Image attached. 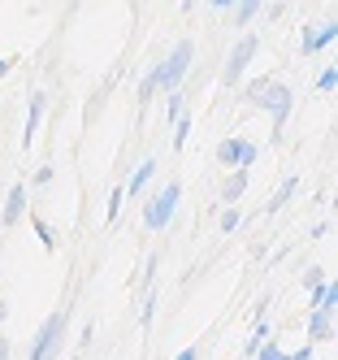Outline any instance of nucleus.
Here are the masks:
<instances>
[{
    "instance_id": "c756f323",
    "label": "nucleus",
    "mask_w": 338,
    "mask_h": 360,
    "mask_svg": "<svg viewBox=\"0 0 338 360\" xmlns=\"http://www.w3.org/2000/svg\"><path fill=\"white\" fill-rule=\"evenodd\" d=\"M5 317H9V304H5V300H0V321H5Z\"/></svg>"
},
{
    "instance_id": "5701e85b",
    "label": "nucleus",
    "mask_w": 338,
    "mask_h": 360,
    "mask_svg": "<svg viewBox=\"0 0 338 360\" xmlns=\"http://www.w3.org/2000/svg\"><path fill=\"white\" fill-rule=\"evenodd\" d=\"M182 113H187V100H182V87H178V91H169V122H178Z\"/></svg>"
},
{
    "instance_id": "ddd939ff",
    "label": "nucleus",
    "mask_w": 338,
    "mask_h": 360,
    "mask_svg": "<svg viewBox=\"0 0 338 360\" xmlns=\"http://www.w3.org/2000/svg\"><path fill=\"white\" fill-rule=\"evenodd\" d=\"M265 5H269V0H239V5H234V27L247 31V22L260 18V9H265Z\"/></svg>"
},
{
    "instance_id": "a211bd4d",
    "label": "nucleus",
    "mask_w": 338,
    "mask_h": 360,
    "mask_svg": "<svg viewBox=\"0 0 338 360\" xmlns=\"http://www.w3.org/2000/svg\"><path fill=\"white\" fill-rule=\"evenodd\" d=\"M122 204H126V191H122V187H113V191H109V217H104L109 226H117V217H122Z\"/></svg>"
},
{
    "instance_id": "6e6552de",
    "label": "nucleus",
    "mask_w": 338,
    "mask_h": 360,
    "mask_svg": "<svg viewBox=\"0 0 338 360\" xmlns=\"http://www.w3.org/2000/svg\"><path fill=\"white\" fill-rule=\"evenodd\" d=\"M334 339V308H312L308 317V343H325Z\"/></svg>"
},
{
    "instance_id": "f257e3e1",
    "label": "nucleus",
    "mask_w": 338,
    "mask_h": 360,
    "mask_svg": "<svg viewBox=\"0 0 338 360\" xmlns=\"http://www.w3.org/2000/svg\"><path fill=\"white\" fill-rule=\"evenodd\" d=\"M247 100L256 109H265L269 117H273V139H282V126H286V117H291V105H295V91L286 87L282 79H256L252 87H247Z\"/></svg>"
},
{
    "instance_id": "bb28decb",
    "label": "nucleus",
    "mask_w": 338,
    "mask_h": 360,
    "mask_svg": "<svg viewBox=\"0 0 338 360\" xmlns=\"http://www.w3.org/2000/svg\"><path fill=\"white\" fill-rule=\"evenodd\" d=\"M239 0H208V9H234Z\"/></svg>"
},
{
    "instance_id": "9d476101",
    "label": "nucleus",
    "mask_w": 338,
    "mask_h": 360,
    "mask_svg": "<svg viewBox=\"0 0 338 360\" xmlns=\"http://www.w3.org/2000/svg\"><path fill=\"white\" fill-rule=\"evenodd\" d=\"M22 217H26V187H22V183H13V187H9V195H5V204H0V221L13 226V221H22Z\"/></svg>"
},
{
    "instance_id": "1a4fd4ad",
    "label": "nucleus",
    "mask_w": 338,
    "mask_h": 360,
    "mask_svg": "<svg viewBox=\"0 0 338 360\" xmlns=\"http://www.w3.org/2000/svg\"><path fill=\"white\" fill-rule=\"evenodd\" d=\"M152 178H156V161H152V157H143V161L135 165V174H130V178H126V183H122V191L139 200V195L148 191V183H152Z\"/></svg>"
},
{
    "instance_id": "6ab92c4d",
    "label": "nucleus",
    "mask_w": 338,
    "mask_h": 360,
    "mask_svg": "<svg viewBox=\"0 0 338 360\" xmlns=\"http://www.w3.org/2000/svg\"><path fill=\"white\" fill-rule=\"evenodd\" d=\"M156 91H161V87H156V65H152V70L143 74V83H139V105H148Z\"/></svg>"
},
{
    "instance_id": "f03ea898",
    "label": "nucleus",
    "mask_w": 338,
    "mask_h": 360,
    "mask_svg": "<svg viewBox=\"0 0 338 360\" xmlns=\"http://www.w3.org/2000/svg\"><path fill=\"white\" fill-rule=\"evenodd\" d=\"M65 330H70V313H65V308H57V313H52V317L35 330L26 360H57L61 347H65Z\"/></svg>"
},
{
    "instance_id": "aec40b11",
    "label": "nucleus",
    "mask_w": 338,
    "mask_h": 360,
    "mask_svg": "<svg viewBox=\"0 0 338 360\" xmlns=\"http://www.w3.org/2000/svg\"><path fill=\"white\" fill-rule=\"evenodd\" d=\"M256 360H291V352H282L273 339H265V343H260V352H256Z\"/></svg>"
},
{
    "instance_id": "7c9ffc66",
    "label": "nucleus",
    "mask_w": 338,
    "mask_h": 360,
    "mask_svg": "<svg viewBox=\"0 0 338 360\" xmlns=\"http://www.w3.org/2000/svg\"><path fill=\"white\" fill-rule=\"evenodd\" d=\"M200 5V0H182V9H195Z\"/></svg>"
},
{
    "instance_id": "cd10ccee",
    "label": "nucleus",
    "mask_w": 338,
    "mask_h": 360,
    "mask_svg": "<svg viewBox=\"0 0 338 360\" xmlns=\"http://www.w3.org/2000/svg\"><path fill=\"white\" fill-rule=\"evenodd\" d=\"M174 360H200V352H195V347H182V352H178Z\"/></svg>"
},
{
    "instance_id": "c85d7f7f",
    "label": "nucleus",
    "mask_w": 338,
    "mask_h": 360,
    "mask_svg": "<svg viewBox=\"0 0 338 360\" xmlns=\"http://www.w3.org/2000/svg\"><path fill=\"white\" fill-rule=\"evenodd\" d=\"M9 70H13V57H0V79H5Z\"/></svg>"
},
{
    "instance_id": "39448f33",
    "label": "nucleus",
    "mask_w": 338,
    "mask_h": 360,
    "mask_svg": "<svg viewBox=\"0 0 338 360\" xmlns=\"http://www.w3.org/2000/svg\"><path fill=\"white\" fill-rule=\"evenodd\" d=\"M256 48H260V39H256L252 31L230 48L226 70H221V83H226V87H239V83H243V74H247V65H252V57H256Z\"/></svg>"
},
{
    "instance_id": "a878e982",
    "label": "nucleus",
    "mask_w": 338,
    "mask_h": 360,
    "mask_svg": "<svg viewBox=\"0 0 338 360\" xmlns=\"http://www.w3.org/2000/svg\"><path fill=\"white\" fill-rule=\"evenodd\" d=\"M9 356H13V343L5 339V334H0V360H9Z\"/></svg>"
},
{
    "instance_id": "412c9836",
    "label": "nucleus",
    "mask_w": 338,
    "mask_h": 360,
    "mask_svg": "<svg viewBox=\"0 0 338 360\" xmlns=\"http://www.w3.org/2000/svg\"><path fill=\"white\" fill-rule=\"evenodd\" d=\"M299 53H304V57L317 53V27H304V31H299Z\"/></svg>"
},
{
    "instance_id": "4468645a",
    "label": "nucleus",
    "mask_w": 338,
    "mask_h": 360,
    "mask_svg": "<svg viewBox=\"0 0 338 360\" xmlns=\"http://www.w3.org/2000/svg\"><path fill=\"white\" fill-rule=\"evenodd\" d=\"M265 339H273V334H269V321L260 317V321H256V330H252V339H247V347H243V356H256Z\"/></svg>"
},
{
    "instance_id": "f3484780",
    "label": "nucleus",
    "mask_w": 338,
    "mask_h": 360,
    "mask_svg": "<svg viewBox=\"0 0 338 360\" xmlns=\"http://www.w3.org/2000/svg\"><path fill=\"white\" fill-rule=\"evenodd\" d=\"M239 226H243L239 204H226V209H221V235H230V230H239Z\"/></svg>"
},
{
    "instance_id": "f8f14e48",
    "label": "nucleus",
    "mask_w": 338,
    "mask_h": 360,
    "mask_svg": "<svg viewBox=\"0 0 338 360\" xmlns=\"http://www.w3.org/2000/svg\"><path fill=\"white\" fill-rule=\"evenodd\" d=\"M295 191H299V178H286V183H282V187H278V191L269 195V213H282L286 204L295 200Z\"/></svg>"
},
{
    "instance_id": "393cba45",
    "label": "nucleus",
    "mask_w": 338,
    "mask_h": 360,
    "mask_svg": "<svg viewBox=\"0 0 338 360\" xmlns=\"http://www.w3.org/2000/svg\"><path fill=\"white\" fill-rule=\"evenodd\" d=\"M312 356H317V352H312V343H304L299 352H291V360H312Z\"/></svg>"
},
{
    "instance_id": "20e7f679",
    "label": "nucleus",
    "mask_w": 338,
    "mask_h": 360,
    "mask_svg": "<svg viewBox=\"0 0 338 360\" xmlns=\"http://www.w3.org/2000/svg\"><path fill=\"white\" fill-rule=\"evenodd\" d=\"M178 200H182V187H178V183L161 187V191L143 204V226H148V230H165V226L174 221V213H178Z\"/></svg>"
},
{
    "instance_id": "b1692460",
    "label": "nucleus",
    "mask_w": 338,
    "mask_h": 360,
    "mask_svg": "<svg viewBox=\"0 0 338 360\" xmlns=\"http://www.w3.org/2000/svg\"><path fill=\"white\" fill-rule=\"evenodd\" d=\"M52 174H57L52 165H39V169H35V187H48V183H52Z\"/></svg>"
},
{
    "instance_id": "423d86ee",
    "label": "nucleus",
    "mask_w": 338,
    "mask_h": 360,
    "mask_svg": "<svg viewBox=\"0 0 338 360\" xmlns=\"http://www.w3.org/2000/svg\"><path fill=\"white\" fill-rule=\"evenodd\" d=\"M217 161L226 165V169H252V161H256V143L252 139H239V135H230V139H221L217 143Z\"/></svg>"
},
{
    "instance_id": "2f4dec72",
    "label": "nucleus",
    "mask_w": 338,
    "mask_h": 360,
    "mask_svg": "<svg viewBox=\"0 0 338 360\" xmlns=\"http://www.w3.org/2000/svg\"><path fill=\"white\" fill-rule=\"evenodd\" d=\"M74 360H83V356H74Z\"/></svg>"
},
{
    "instance_id": "7ed1b4c3",
    "label": "nucleus",
    "mask_w": 338,
    "mask_h": 360,
    "mask_svg": "<svg viewBox=\"0 0 338 360\" xmlns=\"http://www.w3.org/2000/svg\"><path fill=\"white\" fill-rule=\"evenodd\" d=\"M191 61H195V44L191 39H178L174 53L165 61H156V87H161V91H178L182 79L191 74Z\"/></svg>"
},
{
    "instance_id": "0eeeda50",
    "label": "nucleus",
    "mask_w": 338,
    "mask_h": 360,
    "mask_svg": "<svg viewBox=\"0 0 338 360\" xmlns=\"http://www.w3.org/2000/svg\"><path fill=\"white\" fill-rule=\"evenodd\" d=\"M44 109H48V96L35 87L31 100H26V126H22V143H26V148L35 143V131H39V122H44Z\"/></svg>"
},
{
    "instance_id": "2eb2a0df",
    "label": "nucleus",
    "mask_w": 338,
    "mask_h": 360,
    "mask_svg": "<svg viewBox=\"0 0 338 360\" xmlns=\"http://www.w3.org/2000/svg\"><path fill=\"white\" fill-rule=\"evenodd\" d=\"M31 226H35V235H39V243H44V252H52L57 248V230H52L44 217H31Z\"/></svg>"
},
{
    "instance_id": "9b49d317",
    "label": "nucleus",
    "mask_w": 338,
    "mask_h": 360,
    "mask_svg": "<svg viewBox=\"0 0 338 360\" xmlns=\"http://www.w3.org/2000/svg\"><path fill=\"white\" fill-rule=\"evenodd\" d=\"M252 169H230V178H226V187H221V204H239L243 200V191H247V183H252V178H247Z\"/></svg>"
},
{
    "instance_id": "dca6fc26",
    "label": "nucleus",
    "mask_w": 338,
    "mask_h": 360,
    "mask_svg": "<svg viewBox=\"0 0 338 360\" xmlns=\"http://www.w3.org/2000/svg\"><path fill=\"white\" fill-rule=\"evenodd\" d=\"M187 135H191V113H182V117L174 122V152L187 148Z\"/></svg>"
},
{
    "instance_id": "4be33fe9",
    "label": "nucleus",
    "mask_w": 338,
    "mask_h": 360,
    "mask_svg": "<svg viewBox=\"0 0 338 360\" xmlns=\"http://www.w3.org/2000/svg\"><path fill=\"white\" fill-rule=\"evenodd\" d=\"M317 87H321V91H334V87H338V65H325V70L317 74Z\"/></svg>"
}]
</instances>
